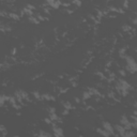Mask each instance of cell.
<instances>
[{
    "mask_svg": "<svg viewBox=\"0 0 137 137\" xmlns=\"http://www.w3.org/2000/svg\"><path fill=\"white\" fill-rule=\"evenodd\" d=\"M98 132H99V133H100L101 135H103V136H106V137H107V136H109V135H110V133H108V132L106 131L105 129H103V130L99 129V130H98Z\"/></svg>",
    "mask_w": 137,
    "mask_h": 137,
    "instance_id": "cell-6",
    "label": "cell"
},
{
    "mask_svg": "<svg viewBox=\"0 0 137 137\" xmlns=\"http://www.w3.org/2000/svg\"><path fill=\"white\" fill-rule=\"evenodd\" d=\"M115 130L118 132V134H119V135H121V136H124V135H125V131H126V129L124 128L123 125H117Z\"/></svg>",
    "mask_w": 137,
    "mask_h": 137,
    "instance_id": "cell-4",
    "label": "cell"
},
{
    "mask_svg": "<svg viewBox=\"0 0 137 137\" xmlns=\"http://www.w3.org/2000/svg\"><path fill=\"white\" fill-rule=\"evenodd\" d=\"M103 129H105L106 131L108 132V133H110V134H115V129L113 128V126H111V124L110 123H108V122H103Z\"/></svg>",
    "mask_w": 137,
    "mask_h": 137,
    "instance_id": "cell-3",
    "label": "cell"
},
{
    "mask_svg": "<svg viewBox=\"0 0 137 137\" xmlns=\"http://www.w3.org/2000/svg\"><path fill=\"white\" fill-rule=\"evenodd\" d=\"M120 123H121V125H123L126 130H132V122L129 121L128 117L123 116L122 118H121V120H120Z\"/></svg>",
    "mask_w": 137,
    "mask_h": 137,
    "instance_id": "cell-2",
    "label": "cell"
},
{
    "mask_svg": "<svg viewBox=\"0 0 137 137\" xmlns=\"http://www.w3.org/2000/svg\"><path fill=\"white\" fill-rule=\"evenodd\" d=\"M54 132H55V135L56 136H63V132H62V129H59V128H55L54 129Z\"/></svg>",
    "mask_w": 137,
    "mask_h": 137,
    "instance_id": "cell-5",
    "label": "cell"
},
{
    "mask_svg": "<svg viewBox=\"0 0 137 137\" xmlns=\"http://www.w3.org/2000/svg\"><path fill=\"white\" fill-rule=\"evenodd\" d=\"M134 106H135V108H137V102H136V103L134 104Z\"/></svg>",
    "mask_w": 137,
    "mask_h": 137,
    "instance_id": "cell-8",
    "label": "cell"
},
{
    "mask_svg": "<svg viewBox=\"0 0 137 137\" xmlns=\"http://www.w3.org/2000/svg\"><path fill=\"white\" fill-rule=\"evenodd\" d=\"M40 136H50V135L45 133V132H41V133H40Z\"/></svg>",
    "mask_w": 137,
    "mask_h": 137,
    "instance_id": "cell-7",
    "label": "cell"
},
{
    "mask_svg": "<svg viewBox=\"0 0 137 137\" xmlns=\"http://www.w3.org/2000/svg\"><path fill=\"white\" fill-rule=\"evenodd\" d=\"M126 59V64H128V71L131 73L137 72V62L135 61V59L132 57H125Z\"/></svg>",
    "mask_w": 137,
    "mask_h": 137,
    "instance_id": "cell-1",
    "label": "cell"
}]
</instances>
